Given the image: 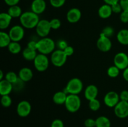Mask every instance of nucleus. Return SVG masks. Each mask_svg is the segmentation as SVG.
I'll use <instances>...</instances> for the list:
<instances>
[{
    "label": "nucleus",
    "mask_w": 128,
    "mask_h": 127,
    "mask_svg": "<svg viewBox=\"0 0 128 127\" xmlns=\"http://www.w3.org/2000/svg\"><path fill=\"white\" fill-rule=\"evenodd\" d=\"M104 2H105V4H107L109 5H112L114 4L118 3V2H120V0H103Z\"/></svg>",
    "instance_id": "46"
},
{
    "label": "nucleus",
    "mask_w": 128,
    "mask_h": 127,
    "mask_svg": "<svg viewBox=\"0 0 128 127\" xmlns=\"http://www.w3.org/2000/svg\"><path fill=\"white\" fill-rule=\"evenodd\" d=\"M3 76H4L3 72H2V70H1L0 71V80H3Z\"/></svg>",
    "instance_id": "48"
},
{
    "label": "nucleus",
    "mask_w": 128,
    "mask_h": 127,
    "mask_svg": "<svg viewBox=\"0 0 128 127\" xmlns=\"http://www.w3.org/2000/svg\"><path fill=\"white\" fill-rule=\"evenodd\" d=\"M85 127H96V120L93 118H88L84 123Z\"/></svg>",
    "instance_id": "37"
},
{
    "label": "nucleus",
    "mask_w": 128,
    "mask_h": 127,
    "mask_svg": "<svg viewBox=\"0 0 128 127\" xmlns=\"http://www.w3.org/2000/svg\"><path fill=\"white\" fill-rule=\"evenodd\" d=\"M68 56L64 51L61 49L55 50L51 56V62L53 65L60 67L66 64Z\"/></svg>",
    "instance_id": "5"
},
{
    "label": "nucleus",
    "mask_w": 128,
    "mask_h": 127,
    "mask_svg": "<svg viewBox=\"0 0 128 127\" xmlns=\"http://www.w3.org/2000/svg\"><path fill=\"white\" fill-rule=\"evenodd\" d=\"M24 82L22 80H21L20 78H18L17 81L15 83L12 84L13 86V89H14L16 91H20V90L22 89L24 87Z\"/></svg>",
    "instance_id": "35"
},
{
    "label": "nucleus",
    "mask_w": 128,
    "mask_h": 127,
    "mask_svg": "<svg viewBox=\"0 0 128 127\" xmlns=\"http://www.w3.org/2000/svg\"><path fill=\"white\" fill-rule=\"evenodd\" d=\"M37 42H38L34 41H30V42L28 43L27 47L31 49L35 50V51H37Z\"/></svg>",
    "instance_id": "43"
},
{
    "label": "nucleus",
    "mask_w": 128,
    "mask_h": 127,
    "mask_svg": "<svg viewBox=\"0 0 128 127\" xmlns=\"http://www.w3.org/2000/svg\"><path fill=\"white\" fill-rule=\"evenodd\" d=\"M120 3L122 7V11H128V0H120Z\"/></svg>",
    "instance_id": "44"
},
{
    "label": "nucleus",
    "mask_w": 128,
    "mask_h": 127,
    "mask_svg": "<svg viewBox=\"0 0 128 127\" xmlns=\"http://www.w3.org/2000/svg\"><path fill=\"white\" fill-rule=\"evenodd\" d=\"M63 51L68 57H70V56H72L74 54V50L73 47L70 46H68L67 47H66Z\"/></svg>",
    "instance_id": "41"
},
{
    "label": "nucleus",
    "mask_w": 128,
    "mask_h": 127,
    "mask_svg": "<svg viewBox=\"0 0 128 127\" xmlns=\"http://www.w3.org/2000/svg\"><path fill=\"white\" fill-rule=\"evenodd\" d=\"M11 39L14 42H20L24 36V29L22 26L15 25L10 29L9 31Z\"/></svg>",
    "instance_id": "8"
},
{
    "label": "nucleus",
    "mask_w": 128,
    "mask_h": 127,
    "mask_svg": "<svg viewBox=\"0 0 128 127\" xmlns=\"http://www.w3.org/2000/svg\"><path fill=\"white\" fill-rule=\"evenodd\" d=\"M101 34L108 37H111L114 34V29L111 26H106L102 29Z\"/></svg>",
    "instance_id": "32"
},
{
    "label": "nucleus",
    "mask_w": 128,
    "mask_h": 127,
    "mask_svg": "<svg viewBox=\"0 0 128 127\" xmlns=\"http://www.w3.org/2000/svg\"><path fill=\"white\" fill-rule=\"evenodd\" d=\"M120 20L123 23H128V11H122L120 13Z\"/></svg>",
    "instance_id": "38"
},
{
    "label": "nucleus",
    "mask_w": 128,
    "mask_h": 127,
    "mask_svg": "<svg viewBox=\"0 0 128 127\" xmlns=\"http://www.w3.org/2000/svg\"><path fill=\"white\" fill-rule=\"evenodd\" d=\"M31 11L37 14H41L44 12L46 8V3L44 0H33L31 6Z\"/></svg>",
    "instance_id": "15"
},
{
    "label": "nucleus",
    "mask_w": 128,
    "mask_h": 127,
    "mask_svg": "<svg viewBox=\"0 0 128 127\" xmlns=\"http://www.w3.org/2000/svg\"><path fill=\"white\" fill-rule=\"evenodd\" d=\"M51 29L50 21L46 19L40 20L36 27V33L42 38L47 37Z\"/></svg>",
    "instance_id": "7"
},
{
    "label": "nucleus",
    "mask_w": 128,
    "mask_h": 127,
    "mask_svg": "<svg viewBox=\"0 0 128 127\" xmlns=\"http://www.w3.org/2000/svg\"><path fill=\"white\" fill-rule=\"evenodd\" d=\"M1 105L4 108H8V107H10L12 104V99L10 95L1 96Z\"/></svg>",
    "instance_id": "31"
},
{
    "label": "nucleus",
    "mask_w": 128,
    "mask_h": 127,
    "mask_svg": "<svg viewBox=\"0 0 128 127\" xmlns=\"http://www.w3.org/2000/svg\"><path fill=\"white\" fill-rule=\"evenodd\" d=\"M110 120L105 116H100L96 119V127H111Z\"/></svg>",
    "instance_id": "25"
},
{
    "label": "nucleus",
    "mask_w": 128,
    "mask_h": 127,
    "mask_svg": "<svg viewBox=\"0 0 128 127\" xmlns=\"http://www.w3.org/2000/svg\"><path fill=\"white\" fill-rule=\"evenodd\" d=\"M12 17L8 12H1L0 14V29L1 31L6 29L10 26Z\"/></svg>",
    "instance_id": "19"
},
{
    "label": "nucleus",
    "mask_w": 128,
    "mask_h": 127,
    "mask_svg": "<svg viewBox=\"0 0 128 127\" xmlns=\"http://www.w3.org/2000/svg\"><path fill=\"white\" fill-rule=\"evenodd\" d=\"M67 93L64 91H60L57 92L54 94L52 97V100L54 103L56 105H62L64 104L66 102V98L68 97Z\"/></svg>",
    "instance_id": "21"
},
{
    "label": "nucleus",
    "mask_w": 128,
    "mask_h": 127,
    "mask_svg": "<svg viewBox=\"0 0 128 127\" xmlns=\"http://www.w3.org/2000/svg\"><path fill=\"white\" fill-rule=\"evenodd\" d=\"M5 3L9 6H14V5H18L20 0H4Z\"/></svg>",
    "instance_id": "45"
},
{
    "label": "nucleus",
    "mask_w": 128,
    "mask_h": 127,
    "mask_svg": "<svg viewBox=\"0 0 128 127\" xmlns=\"http://www.w3.org/2000/svg\"><path fill=\"white\" fill-rule=\"evenodd\" d=\"M13 90V86L11 83L3 79L0 80V94L1 96L10 95Z\"/></svg>",
    "instance_id": "18"
},
{
    "label": "nucleus",
    "mask_w": 128,
    "mask_h": 127,
    "mask_svg": "<svg viewBox=\"0 0 128 127\" xmlns=\"http://www.w3.org/2000/svg\"><path fill=\"white\" fill-rule=\"evenodd\" d=\"M39 16L32 11H26L22 12L20 17V21L21 26L26 29L36 28L40 21Z\"/></svg>",
    "instance_id": "1"
},
{
    "label": "nucleus",
    "mask_w": 128,
    "mask_h": 127,
    "mask_svg": "<svg viewBox=\"0 0 128 127\" xmlns=\"http://www.w3.org/2000/svg\"><path fill=\"white\" fill-rule=\"evenodd\" d=\"M50 26L52 29H58L61 26V22L59 19L53 18L50 21Z\"/></svg>",
    "instance_id": "33"
},
{
    "label": "nucleus",
    "mask_w": 128,
    "mask_h": 127,
    "mask_svg": "<svg viewBox=\"0 0 128 127\" xmlns=\"http://www.w3.org/2000/svg\"><path fill=\"white\" fill-rule=\"evenodd\" d=\"M37 51L26 47L22 51V57L26 61H34L37 56Z\"/></svg>",
    "instance_id": "24"
},
{
    "label": "nucleus",
    "mask_w": 128,
    "mask_h": 127,
    "mask_svg": "<svg viewBox=\"0 0 128 127\" xmlns=\"http://www.w3.org/2000/svg\"><path fill=\"white\" fill-rule=\"evenodd\" d=\"M112 11L111 5L104 4L98 9V15L101 18L108 19L112 15Z\"/></svg>",
    "instance_id": "20"
},
{
    "label": "nucleus",
    "mask_w": 128,
    "mask_h": 127,
    "mask_svg": "<svg viewBox=\"0 0 128 127\" xmlns=\"http://www.w3.org/2000/svg\"><path fill=\"white\" fill-rule=\"evenodd\" d=\"M120 101V95L114 91L108 92L104 97V103L107 107L110 108H114Z\"/></svg>",
    "instance_id": "9"
},
{
    "label": "nucleus",
    "mask_w": 128,
    "mask_h": 127,
    "mask_svg": "<svg viewBox=\"0 0 128 127\" xmlns=\"http://www.w3.org/2000/svg\"><path fill=\"white\" fill-rule=\"evenodd\" d=\"M19 78L24 82L31 80L33 77V72L31 68L28 67H23L21 68L18 73Z\"/></svg>",
    "instance_id": "17"
},
{
    "label": "nucleus",
    "mask_w": 128,
    "mask_h": 127,
    "mask_svg": "<svg viewBox=\"0 0 128 127\" xmlns=\"http://www.w3.org/2000/svg\"><path fill=\"white\" fill-rule=\"evenodd\" d=\"M120 72V68H118L116 66L112 65L109 67L107 70V73L109 77H111V78H116L119 75Z\"/></svg>",
    "instance_id": "28"
},
{
    "label": "nucleus",
    "mask_w": 128,
    "mask_h": 127,
    "mask_svg": "<svg viewBox=\"0 0 128 127\" xmlns=\"http://www.w3.org/2000/svg\"><path fill=\"white\" fill-rule=\"evenodd\" d=\"M111 8H112V12H114V13L119 14L121 13L122 11V9L121 7V6L120 2H118V3L114 4L111 5Z\"/></svg>",
    "instance_id": "36"
},
{
    "label": "nucleus",
    "mask_w": 128,
    "mask_h": 127,
    "mask_svg": "<svg viewBox=\"0 0 128 127\" xmlns=\"http://www.w3.org/2000/svg\"><path fill=\"white\" fill-rule=\"evenodd\" d=\"M114 64L120 70H124L128 67V56L124 52H118L114 57Z\"/></svg>",
    "instance_id": "10"
},
{
    "label": "nucleus",
    "mask_w": 128,
    "mask_h": 127,
    "mask_svg": "<svg viewBox=\"0 0 128 127\" xmlns=\"http://www.w3.org/2000/svg\"><path fill=\"white\" fill-rule=\"evenodd\" d=\"M81 11L78 8L73 7L68 11L66 18L68 21L70 23H76L81 19Z\"/></svg>",
    "instance_id": "14"
},
{
    "label": "nucleus",
    "mask_w": 128,
    "mask_h": 127,
    "mask_svg": "<svg viewBox=\"0 0 128 127\" xmlns=\"http://www.w3.org/2000/svg\"><path fill=\"white\" fill-rule=\"evenodd\" d=\"M64 105L68 112L75 113L80 110L81 105V101L78 95L68 94Z\"/></svg>",
    "instance_id": "4"
},
{
    "label": "nucleus",
    "mask_w": 128,
    "mask_h": 127,
    "mask_svg": "<svg viewBox=\"0 0 128 127\" xmlns=\"http://www.w3.org/2000/svg\"><path fill=\"white\" fill-rule=\"evenodd\" d=\"M120 100L121 101H125V102H128V91L126 90H122L121 92L120 95Z\"/></svg>",
    "instance_id": "40"
},
{
    "label": "nucleus",
    "mask_w": 128,
    "mask_h": 127,
    "mask_svg": "<svg viewBox=\"0 0 128 127\" xmlns=\"http://www.w3.org/2000/svg\"><path fill=\"white\" fill-rule=\"evenodd\" d=\"M18 78L19 76L15 72H12V71H10V72L6 73L4 79H6V80L10 82L12 84H13L14 83H15L18 80Z\"/></svg>",
    "instance_id": "29"
},
{
    "label": "nucleus",
    "mask_w": 128,
    "mask_h": 127,
    "mask_svg": "<svg viewBox=\"0 0 128 127\" xmlns=\"http://www.w3.org/2000/svg\"><path fill=\"white\" fill-rule=\"evenodd\" d=\"M83 88V83L82 81L78 78H72L68 82L64 92L67 94L78 95L82 91Z\"/></svg>",
    "instance_id": "3"
},
{
    "label": "nucleus",
    "mask_w": 128,
    "mask_h": 127,
    "mask_svg": "<svg viewBox=\"0 0 128 127\" xmlns=\"http://www.w3.org/2000/svg\"><path fill=\"white\" fill-rule=\"evenodd\" d=\"M89 107L92 111L96 112L100 110L101 107V103L100 101L96 98L89 101Z\"/></svg>",
    "instance_id": "30"
},
{
    "label": "nucleus",
    "mask_w": 128,
    "mask_h": 127,
    "mask_svg": "<svg viewBox=\"0 0 128 127\" xmlns=\"http://www.w3.org/2000/svg\"><path fill=\"white\" fill-rule=\"evenodd\" d=\"M97 47L101 52H106L110 51L112 47V42L109 37H106L100 34L99 39L97 41Z\"/></svg>",
    "instance_id": "12"
},
{
    "label": "nucleus",
    "mask_w": 128,
    "mask_h": 127,
    "mask_svg": "<svg viewBox=\"0 0 128 127\" xmlns=\"http://www.w3.org/2000/svg\"><path fill=\"white\" fill-rule=\"evenodd\" d=\"M122 77H123V78L125 80L128 82V67L123 70Z\"/></svg>",
    "instance_id": "47"
},
{
    "label": "nucleus",
    "mask_w": 128,
    "mask_h": 127,
    "mask_svg": "<svg viewBox=\"0 0 128 127\" xmlns=\"http://www.w3.org/2000/svg\"><path fill=\"white\" fill-rule=\"evenodd\" d=\"M8 13L13 18V17H20L21 14H22V9L21 7L18 5L10 6L8 10Z\"/></svg>",
    "instance_id": "26"
},
{
    "label": "nucleus",
    "mask_w": 128,
    "mask_h": 127,
    "mask_svg": "<svg viewBox=\"0 0 128 127\" xmlns=\"http://www.w3.org/2000/svg\"><path fill=\"white\" fill-rule=\"evenodd\" d=\"M117 40L121 44L124 46L128 45V29H122L117 34Z\"/></svg>",
    "instance_id": "22"
},
{
    "label": "nucleus",
    "mask_w": 128,
    "mask_h": 127,
    "mask_svg": "<svg viewBox=\"0 0 128 127\" xmlns=\"http://www.w3.org/2000/svg\"><path fill=\"white\" fill-rule=\"evenodd\" d=\"M12 42L9 33L3 31H0V47L1 48L8 47Z\"/></svg>",
    "instance_id": "23"
},
{
    "label": "nucleus",
    "mask_w": 128,
    "mask_h": 127,
    "mask_svg": "<svg viewBox=\"0 0 128 127\" xmlns=\"http://www.w3.org/2000/svg\"><path fill=\"white\" fill-rule=\"evenodd\" d=\"M98 94V88L94 85L87 86L84 91V97L88 100L90 101L96 98Z\"/></svg>",
    "instance_id": "16"
},
{
    "label": "nucleus",
    "mask_w": 128,
    "mask_h": 127,
    "mask_svg": "<svg viewBox=\"0 0 128 127\" xmlns=\"http://www.w3.org/2000/svg\"></svg>",
    "instance_id": "49"
},
{
    "label": "nucleus",
    "mask_w": 128,
    "mask_h": 127,
    "mask_svg": "<svg viewBox=\"0 0 128 127\" xmlns=\"http://www.w3.org/2000/svg\"><path fill=\"white\" fill-rule=\"evenodd\" d=\"M58 46L59 49H61L63 51L66 47H67L68 46V43L66 41H64V40H61V41H60L58 42Z\"/></svg>",
    "instance_id": "42"
},
{
    "label": "nucleus",
    "mask_w": 128,
    "mask_h": 127,
    "mask_svg": "<svg viewBox=\"0 0 128 127\" xmlns=\"http://www.w3.org/2000/svg\"><path fill=\"white\" fill-rule=\"evenodd\" d=\"M18 115L21 117H26L31 113V105L26 100H22L19 102L16 108Z\"/></svg>",
    "instance_id": "13"
},
{
    "label": "nucleus",
    "mask_w": 128,
    "mask_h": 127,
    "mask_svg": "<svg viewBox=\"0 0 128 127\" xmlns=\"http://www.w3.org/2000/svg\"><path fill=\"white\" fill-rule=\"evenodd\" d=\"M51 6L56 8L61 7L65 4L66 0H50Z\"/></svg>",
    "instance_id": "34"
},
{
    "label": "nucleus",
    "mask_w": 128,
    "mask_h": 127,
    "mask_svg": "<svg viewBox=\"0 0 128 127\" xmlns=\"http://www.w3.org/2000/svg\"><path fill=\"white\" fill-rule=\"evenodd\" d=\"M55 42L50 37H43L37 42V51L40 54L48 55L55 51Z\"/></svg>",
    "instance_id": "2"
},
{
    "label": "nucleus",
    "mask_w": 128,
    "mask_h": 127,
    "mask_svg": "<svg viewBox=\"0 0 128 127\" xmlns=\"http://www.w3.org/2000/svg\"><path fill=\"white\" fill-rule=\"evenodd\" d=\"M8 51L12 54H18L21 51V46L19 42H14L12 41L8 46Z\"/></svg>",
    "instance_id": "27"
},
{
    "label": "nucleus",
    "mask_w": 128,
    "mask_h": 127,
    "mask_svg": "<svg viewBox=\"0 0 128 127\" xmlns=\"http://www.w3.org/2000/svg\"><path fill=\"white\" fill-rule=\"evenodd\" d=\"M114 112L118 118H127L128 117V102L120 100L114 108Z\"/></svg>",
    "instance_id": "11"
},
{
    "label": "nucleus",
    "mask_w": 128,
    "mask_h": 127,
    "mask_svg": "<svg viewBox=\"0 0 128 127\" xmlns=\"http://www.w3.org/2000/svg\"><path fill=\"white\" fill-rule=\"evenodd\" d=\"M51 127H64V123L61 120L55 119L52 122Z\"/></svg>",
    "instance_id": "39"
},
{
    "label": "nucleus",
    "mask_w": 128,
    "mask_h": 127,
    "mask_svg": "<svg viewBox=\"0 0 128 127\" xmlns=\"http://www.w3.org/2000/svg\"><path fill=\"white\" fill-rule=\"evenodd\" d=\"M34 65L35 68L39 72H44L49 67L50 61L47 55L39 54L34 60Z\"/></svg>",
    "instance_id": "6"
}]
</instances>
